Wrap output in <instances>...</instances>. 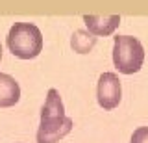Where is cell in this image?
Wrapping results in <instances>:
<instances>
[{
  "mask_svg": "<svg viewBox=\"0 0 148 143\" xmlns=\"http://www.w3.org/2000/svg\"><path fill=\"white\" fill-rule=\"evenodd\" d=\"M21 99V86L11 75L0 73V108L15 106Z\"/></svg>",
  "mask_w": 148,
  "mask_h": 143,
  "instance_id": "8992f818",
  "label": "cell"
},
{
  "mask_svg": "<svg viewBox=\"0 0 148 143\" xmlns=\"http://www.w3.org/2000/svg\"><path fill=\"white\" fill-rule=\"evenodd\" d=\"M122 86L115 73H102L96 86V100L104 110H113L120 104Z\"/></svg>",
  "mask_w": 148,
  "mask_h": 143,
  "instance_id": "3957f363",
  "label": "cell"
},
{
  "mask_svg": "<svg viewBox=\"0 0 148 143\" xmlns=\"http://www.w3.org/2000/svg\"><path fill=\"white\" fill-rule=\"evenodd\" d=\"M65 115V106L61 100V95H59L58 89H48L46 93V100L41 108V119H50V117H63Z\"/></svg>",
  "mask_w": 148,
  "mask_h": 143,
  "instance_id": "52a82bcc",
  "label": "cell"
},
{
  "mask_svg": "<svg viewBox=\"0 0 148 143\" xmlns=\"http://www.w3.org/2000/svg\"><path fill=\"white\" fill-rule=\"evenodd\" d=\"M8 48L21 59H34L43 50V34L32 22H15L8 32Z\"/></svg>",
  "mask_w": 148,
  "mask_h": 143,
  "instance_id": "6da1fadb",
  "label": "cell"
},
{
  "mask_svg": "<svg viewBox=\"0 0 148 143\" xmlns=\"http://www.w3.org/2000/svg\"><path fill=\"white\" fill-rule=\"evenodd\" d=\"M130 143H148V126H139L133 130Z\"/></svg>",
  "mask_w": 148,
  "mask_h": 143,
  "instance_id": "9c48e42d",
  "label": "cell"
},
{
  "mask_svg": "<svg viewBox=\"0 0 148 143\" xmlns=\"http://www.w3.org/2000/svg\"><path fill=\"white\" fill-rule=\"evenodd\" d=\"M145 61V48L133 35H115L113 37V65L122 75L139 73Z\"/></svg>",
  "mask_w": 148,
  "mask_h": 143,
  "instance_id": "7a4b0ae2",
  "label": "cell"
},
{
  "mask_svg": "<svg viewBox=\"0 0 148 143\" xmlns=\"http://www.w3.org/2000/svg\"><path fill=\"white\" fill-rule=\"evenodd\" d=\"M72 126L74 121L67 115L41 119L39 128H37V143H58L72 130Z\"/></svg>",
  "mask_w": 148,
  "mask_h": 143,
  "instance_id": "277c9868",
  "label": "cell"
},
{
  "mask_svg": "<svg viewBox=\"0 0 148 143\" xmlns=\"http://www.w3.org/2000/svg\"><path fill=\"white\" fill-rule=\"evenodd\" d=\"M96 35H92L89 30H76L71 35V47L78 54H89L96 45Z\"/></svg>",
  "mask_w": 148,
  "mask_h": 143,
  "instance_id": "ba28073f",
  "label": "cell"
},
{
  "mask_svg": "<svg viewBox=\"0 0 148 143\" xmlns=\"http://www.w3.org/2000/svg\"><path fill=\"white\" fill-rule=\"evenodd\" d=\"M0 61H2V43H0Z\"/></svg>",
  "mask_w": 148,
  "mask_h": 143,
  "instance_id": "30bf717a",
  "label": "cell"
},
{
  "mask_svg": "<svg viewBox=\"0 0 148 143\" xmlns=\"http://www.w3.org/2000/svg\"><path fill=\"white\" fill-rule=\"evenodd\" d=\"M87 30L96 37L111 35L120 24V15H83Z\"/></svg>",
  "mask_w": 148,
  "mask_h": 143,
  "instance_id": "5b68a950",
  "label": "cell"
}]
</instances>
